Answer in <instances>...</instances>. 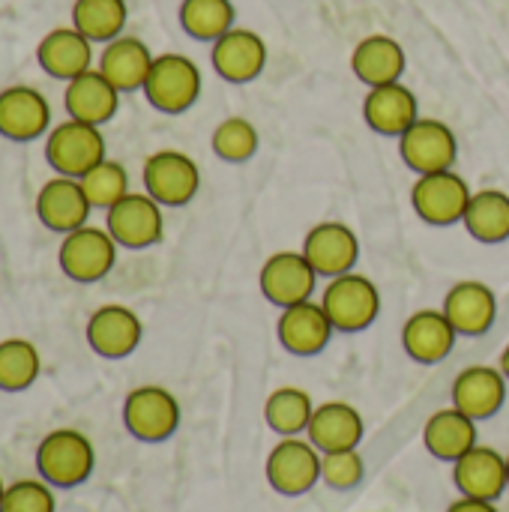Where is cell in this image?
<instances>
[{
	"mask_svg": "<svg viewBox=\"0 0 509 512\" xmlns=\"http://www.w3.org/2000/svg\"><path fill=\"white\" fill-rule=\"evenodd\" d=\"M96 450L78 429H54L36 447V471L54 489H75L90 480Z\"/></svg>",
	"mask_w": 509,
	"mask_h": 512,
	"instance_id": "cell-1",
	"label": "cell"
},
{
	"mask_svg": "<svg viewBox=\"0 0 509 512\" xmlns=\"http://www.w3.org/2000/svg\"><path fill=\"white\" fill-rule=\"evenodd\" d=\"M45 159L57 174L84 177L93 165L108 159L105 156V135L99 126L69 117V120L48 129Z\"/></svg>",
	"mask_w": 509,
	"mask_h": 512,
	"instance_id": "cell-2",
	"label": "cell"
},
{
	"mask_svg": "<svg viewBox=\"0 0 509 512\" xmlns=\"http://www.w3.org/2000/svg\"><path fill=\"white\" fill-rule=\"evenodd\" d=\"M144 96L156 111L183 114L201 96V69L186 54H159L147 75Z\"/></svg>",
	"mask_w": 509,
	"mask_h": 512,
	"instance_id": "cell-3",
	"label": "cell"
},
{
	"mask_svg": "<svg viewBox=\"0 0 509 512\" xmlns=\"http://www.w3.org/2000/svg\"><path fill=\"white\" fill-rule=\"evenodd\" d=\"M117 240L111 237L108 228L96 225H81L69 234H63L60 243V270L72 282H99L111 273L117 261Z\"/></svg>",
	"mask_w": 509,
	"mask_h": 512,
	"instance_id": "cell-4",
	"label": "cell"
},
{
	"mask_svg": "<svg viewBox=\"0 0 509 512\" xmlns=\"http://www.w3.org/2000/svg\"><path fill=\"white\" fill-rule=\"evenodd\" d=\"M321 306L336 330L357 333V330H366L378 318L381 294L372 285V279L360 273H345V276H333V282L327 285L321 297Z\"/></svg>",
	"mask_w": 509,
	"mask_h": 512,
	"instance_id": "cell-5",
	"label": "cell"
},
{
	"mask_svg": "<svg viewBox=\"0 0 509 512\" xmlns=\"http://www.w3.org/2000/svg\"><path fill=\"white\" fill-rule=\"evenodd\" d=\"M123 423L144 444L168 441L180 426V405L165 387H135L123 402Z\"/></svg>",
	"mask_w": 509,
	"mask_h": 512,
	"instance_id": "cell-6",
	"label": "cell"
},
{
	"mask_svg": "<svg viewBox=\"0 0 509 512\" xmlns=\"http://www.w3.org/2000/svg\"><path fill=\"white\" fill-rule=\"evenodd\" d=\"M411 204L423 222L453 225L465 219V210L471 204V189L453 168L420 174V180L411 189Z\"/></svg>",
	"mask_w": 509,
	"mask_h": 512,
	"instance_id": "cell-7",
	"label": "cell"
},
{
	"mask_svg": "<svg viewBox=\"0 0 509 512\" xmlns=\"http://www.w3.org/2000/svg\"><path fill=\"white\" fill-rule=\"evenodd\" d=\"M105 228L126 249H147L162 240L165 219L162 204L147 192H129L114 207L105 210Z\"/></svg>",
	"mask_w": 509,
	"mask_h": 512,
	"instance_id": "cell-8",
	"label": "cell"
},
{
	"mask_svg": "<svg viewBox=\"0 0 509 512\" xmlns=\"http://www.w3.org/2000/svg\"><path fill=\"white\" fill-rule=\"evenodd\" d=\"M144 186L147 195L162 207H183L195 198L201 186V174L195 159L180 150H156L144 162Z\"/></svg>",
	"mask_w": 509,
	"mask_h": 512,
	"instance_id": "cell-9",
	"label": "cell"
},
{
	"mask_svg": "<svg viewBox=\"0 0 509 512\" xmlns=\"http://www.w3.org/2000/svg\"><path fill=\"white\" fill-rule=\"evenodd\" d=\"M399 153L405 165L417 174H435L453 168L459 156V141L453 129L441 120H417L399 135Z\"/></svg>",
	"mask_w": 509,
	"mask_h": 512,
	"instance_id": "cell-10",
	"label": "cell"
},
{
	"mask_svg": "<svg viewBox=\"0 0 509 512\" xmlns=\"http://www.w3.org/2000/svg\"><path fill=\"white\" fill-rule=\"evenodd\" d=\"M321 450L312 441L285 438L267 456V480L279 495H306L321 480Z\"/></svg>",
	"mask_w": 509,
	"mask_h": 512,
	"instance_id": "cell-11",
	"label": "cell"
},
{
	"mask_svg": "<svg viewBox=\"0 0 509 512\" xmlns=\"http://www.w3.org/2000/svg\"><path fill=\"white\" fill-rule=\"evenodd\" d=\"M90 210H93V204H90V198L84 192L81 177L57 174V177L45 180L39 195H36V216H39V222L48 231H57V234H69V231L87 225Z\"/></svg>",
	"mask_w": 509,
	"mask_h": 512,
	"instance_id": "cell-12",
	"label": "cell"
},
{
	"mask_svg": "<svg viewBox=\"0 0 509 512\" xmlns=\"http://www.w3.org/2000/svg\"><path fill=\"white\" fill-rule=\"evenodd\" d=\"M51 129V105L30 84L0 90V135L9 141H36Z\"/></svg>",
	"mask_w": 509,
	"mask_h": 512,
	"instance_id": "cell-13",
	"label": "cell"
},
{
	"mask_svg": "<svg viewBox=\"0 0 509 512\" xmlns=\"http://www.w3.org/2000/svg\"><path fill=\"white\" fill-rule=\"evenodd\" d=\"M315 267L303 252H276L261 267V291L270 303L288 309L315 294Z\"/></svg>",
	"mask_w": 509,
	"mask_h": 512,
	"instance_id": "cell-14",
	"label": "cell"
},
{
	"mask_svg": "<svg viewBox=\"0 0 509 512\" xmlns=\"http://www.w3.org/2000/svg\"><path fill=\"white\" fill-rule=\"evenodd\" d=\"M141 318L120 303L99 306L87 321V345L105 360H123L141 345Z\"/></svg>",
	"mask_w": 509,
	"mask_h": 512,
	"instance_id": "cell-15",
	"label": "cell"
},
{
	"mask_svg": "<svg viewBox=\"0 0 509 512\" xmlns=\"http://www.w3.org/2000/svg\"><path fill=\"white\" fill-rule=\"evenodd\" d=\"M210 60H213V69L225 81L246 84V81H255L267 66V42L255 30L231 27L225 36L213 42Z\"/></svg>",
	"mask_w": 509,
	"mask_h": 512,
	"instance_id": "cell-16",
	"label": "cell"
},
{
	"mask_svg": "<svg viewBox=\"0 0 509 512\" xmlns=\"http://www.w3.org/2000/svg\"><path fill=\"white\" fill-rule=\"evenodd\" d=\"M303 255L321 276H345L360 258V240L345 222H321L306 234Z\"/></svg>",
	"mask_w": 509,
	"mask_h": 512,
	"instance_id": "cell-17",
	"label": "cell"
},
{
	"mask_svg": "<svg viewBox=\"0 0 509 512\" xmlns=\"http://www.w3.org/2000/svg\"><path fill=\"white\" fill-rule=\"evenodd\" d=\"M39 66L60 81H72L93 69V42L75 27H54L36 45Z\"/></svg>",
	"mask_w": 509,
	"mask_h": 512,
	"instance_id": "cell-18",
	"label": "cell"
},
{
	"mask_svg": "<svg viewBox=\"0 0 509 512\" xmlns=\"http://www.w3.org/2000/svg\"><path fill=\"white\" fill-rule=\"evenodd\" d=\"M153 51L147 48V42H141L138 36H117L111 42H105L102 54H99V72L120 90V93H132V90H144L147 75L153 69Z\"/></svg>",
	"mask_w": 509,
	"mask_h": 512,
	"instance_id": "cell-19",
	"label": "cell"
},
{
	"mask_svg": "<svg viewBox=\"0 0 509 512\" xmlns=\"http://www.w3.org/2000/svg\"><path fill=\"white\" fill-rule=\"evenodd\" d=\"M507 402V375L492 366H471L453 384V408L471 420L495 417Z\"/></svg>",
	"mask_w": 509,
	"mask_h": 512,
	"instance_id": "cell-20",
	"label": "cell"
},
{
	"mask_svg": "<svg viewBox=\"0 0 509 512\" xmlns=\"http://www.w3.org/2000/svg\"><path fill=\"white\" fill-rule=\"evenodd\" d=\"M453 480L465 498L498 501L509 486L507 459L492 447H474L456 462Z\"/></svg>",
	"mask_w": 509,
	"mask_h": 512,
	"instance_id": "cell-21",
	"label": "cell"
},
{
	"mask_svg": "<svg viewBox=\"0 0 509 512\" xmlns=\"http://www.w3.org/2000/svg\"><path fill=\"white\" fill-rule=\"evenodd\" d=\"M63 105L69 111V117L93 123V126H102V123H108L117 114L120 90L99 69H87L78 78L66 81Z\"/></svg>",
	"mask_w": 509,
	"mask_h": 512,
	"instance_id": "cell-22",
	"label": "cell"
},
{
	"mask_svg": "<svg viewBox=\"0 0 509 512\" xmlns=\"http://www.w3.org/2000/svg\"><path fill=\"white\" fill-rule=\"evenodd\" d=\"M333 330L336 327L327 318L324 306L312 303V300L288 306L279 318V342L297 357H312V354L324 351Z\"/></svg>",
	"mask_w": 509,
	"mask_h": 512,
	"instance_id": "cell-23",
	"label": "cell"
},
{
	"mask_svg": "<svg viewBox=\"0 0 509 512\" xmlns=\"http://www.w3.org/2000/svg\"><path fill=\"white\" fill-rule=\"evenodd\" d=\"M363 117L378 135H402L408 126H414L417 117V96L402 84H381L369 87L363 99Z\"/></svg>",
	"mask_w": 509,
	"mask_h": 512,
	"instance_id": "cell-24",
	"label": "cell"
},
{
	"mask_svg": "<svg viewBox=\"0 0 509 512\" xmlns=\"http://www.w3.org/2000/svg\"><path fill=\"white\" fill-rule=\"evenodd\" d=\"M405 66H408L405 48L387 33H372V36L360 39L354 54H351L354 75L369 87L399 81L405 75Z\"/></svg>",
	"mask_w": 509,
	"mask_h": 512,
	"instance_id": "cell-25",
	"label": "cell"
},
{
	"mask_svg": "<svg viewBox=\"0 0 509 512\" xmlns=\"http://www.w3.org/2000/svg\"><path fill=\"white\" fill-rule=\"evenodd\" d=\"M456 327L450 324V318L444 312L435 309H423L417 315L408 318L405 330H402V345L411 354V360L417 363H441L450 357L453 345H456Z\"/></svg>",
	"mask_w": 509,
	"mask_h": 512,
	"instance_id": "cell-26",
	"label": "cell"
},
{
	"mask_svg": "<svg viewBox=\"0 0 509 512\" xmlns=\"http://www.w3.org/2000/svg\"><path fill=\"white\" fill-rule=\"evenodd\" d=\"M444 315L459 336H483L498 315V300L483 282H459L444 300Z\"/></svg>",
	"mask_w": 509,
	"mask_h": 512,
	"instance_id": "cell-27",
	"label": "cell"
},
{
	"mask_svg": "<svg viewBox=\"0 0 509 512\" xmlns=\"http://www.w3.org/2000/svg\"><path fill=\"white\" fill-rule=\"evenodd\" d=\"M306 432L321 453L357 450V444L363 441V417L345 402H324L321 408H315Z\"/></svg>",
	"mask_w": 509,
	"mask_h": 512,
	"instance_id": "cell-28",
	"label": "cell"
},
{
	"mask_svg": "<svg viewBox=\"0 0 509 512\" xmlns=\"http://www.w3.org/2000/svg\"><path fill=\"white\" fill-rule=\"evenodd\" d=\"M423 441L435 459L459 462L468 450L477 447V420H471L459 408L438 411L435 417H429L423 429Z\"/></svg>",
	"mask_w": 509,
	"mask_h": 512,
	"instance_id": "cell-29",
	"label": "cell"
},
{
	"mask_svg": "<svg viewBox=\"0 0 509 512\" xmlns=\"http://www.w3.org/2000/svg\"><path fill=\"white\" fill-rule=\"evenodd\" d=\"M462 222L480 243H504L509 237V195L498 189H483L471 195Z\"/></svg>",
	"mask_w": 509,
	"mask_h": 512,
	"instance_id": "cell-30",
	"label": "cell"
},
{
	"mask_svg": "<svg viewBox=\"0 0 509 512\" xmlns=\"http://www.w3.org/2000/svg\"><path fill=\"white\" fill-rule=\"evenodd\" d=\"M129 18L126 0H75L72 3V27L81 30L90 42H111L123 36Z\"/></svg>",
	"mask_w": 509,
	"mask_h": 512,
	"instance_id": "cell-31",
	"label": "cell"
},
{
	"mask_svg": "<svg viewBox=\"0 0 509 512\" xmlns=\"http://www.w3.org/2000/svg\"><path fill=\"white\" fill-rule=\"evenodd\" d=\"M42 372L39 348L27 339H3L0 342V390L24 393L36 384Z\"/></svg>",
	"mask_w": 509,
	"mask_h": 512,
	"instance_id": "cell-32",
	"label": "cell"
},
{
	"mask_svg": "<svg viewBox=\"0 0 509 512\" xmlns=\"http://www.w3.org/2000/svg\"><path fill=\"white\" fill-rule=\"evenodd\" d=\"M234 3L231 0H183L180 24L192 39L216 42L234 27Z\"/></svg>",
	"mask_w": 509,
	"mask_h": 512,
	"instance_id": "cell-33",
	"label": "cell"
},
{
	"mask_svg": "<svg viewBox=\"0 0 509 512\" xmlns=\"http://www.w3.org/2000/svg\"><path fill=\"white\" fill-rule=\"evenodd\" d=\"M315 408H312V399L309 393L297 390V387H282L276 390L267 405H264V417H267V426L273 432H279L282 438H297L300 432L309 429V420H312Z\"/></svg>",
	"mask_w": 509,
	"mask_h": 512,
	"instance_id": "cell-34",
	"label": "cell"
},
{
	"mask_svg": "<svg viewBox=\"0 0 509 512\" xmlns=\"http://www.w3.org/2000/svg\"><path fill=\"white\" fill-rule=\"evenodd\" d=\"M81 183H84V192H87L90 204L102 207V210L114 207L123 195H129V174L114 159H102L99 165H93L81 177Z\"/></svg>",
	"mask_w": 509,
	"mask_h": 512,
	"instance_id": "cell-35",
	"label": "cell"
},
{
	"mask_svg": "<svg viewBox=\"0 0 509 512\" xmlns=\"http://www.w3.org/2000/svg\"><path fill=\"white\" fill-rule=\"evenodd\" d=\"M213 150L225 162H246L258 150V129L246 117H228L213 132Z\"/></svg>",
	"mask_w": 509,
	"mask_h": 512,
	"instance_id": "cell-36",
	"label": "cell"
},
{
	"mask_svg": "<svg viewBox=\"0 0 509 512\" xmlns=\"http://www.w3.org/2000/svg\"><path fill=\"white\" fill-rule=\"evenodd\" d=\"M0 512H57L54 486L39 480H15L6 486Z\"/></svg>",
	"mask_w": 509,
	"mask_h": 512,
	"instance_id": "cell-37",
	"label": "cell"
},
{
	"mask_svg": "<svg viewBox=\"0 0 509 512\" xmlns=\"http://www.w3.org/2000/svg\"><path fill=\"white\" fill-rule=\"evenodd\" d=\"M366 474L363 456L357 450H336L321 456V480L330 489H354Z\"/></svg>",
	"mask_w": 509,
	"mask_h": 512,
	"instance_id": "cell-38",
	"label": "cell"
},
{
	"mask_svg": "<svg viewBox=\"0 0 509 512\" xmlns=\"http://www.w3.org/2000/svg\"><path fill=\"white\" fill-rule=\"evenodd\" d=\"M447 512H498L495 510V504L492 501H480V498H462V501H456L453 507Z\"/></svg>",
	"mask_w": 509,
	"mask_h": 512,
	"instance_id": "cell-39",
	"label": "cell"
},
{
	"mask_svg": "<svg viewBox=\"0 0 509 512\" xmlns=\"http://www.w3.org/2000/svg\"><path fill=\"white\" fill-rule=\"evenodd\" d=\"M501 372L507 375V381H509V345H507V351H504V357H501Z\"/></svg>",
	"mask_w": 509,
	"mask_h": 512,
	"instance_id": "cell-40",
	"label": "cell"
},
{
	"mask_svg": "<svg viewBox=\"0 0 509 512\" xmlns=\"http://www.w3.org/2000/svg\"><path fill=\"white\" fill-rule=\"evenodd\" d=\"M3 492H6V483H3V477H0V501H3Z\"/></svg>",
	"mask_w": 509,
	"mask_h": 512,
	"instance_id": "cell-41",
	"label": "cell"
},
{
	"mask_svg": "<svg viewBox=\"0 0 509 512\" xmlns=\"http://www.w3.org/2000/svg\"><path fill=\"white\" fill-rule=\"evenodd\" d=\"M507 474H509V456H507Z\"/></svg>",
	"mask_w": 509,
	"mask_h": 512,
	"instance_id": "cell-42",
	"label": "cell"
}]
</instances>
